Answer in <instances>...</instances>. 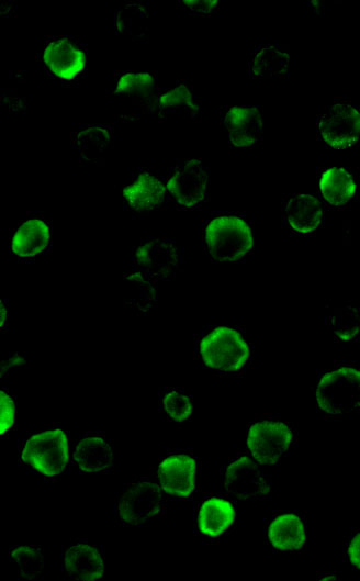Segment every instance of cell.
<instances>
[{"label": "cell", "mask_w": 360, "mask_h": 581, "mask_svg": "<svg viewBox=\"0 0 360 581\" xmlns=\"http://www.w3.org/2000/svg\"><path fill=\"white\" fill-rule=\"evenodd\" d=\"M199 361L220 376L244 373L251 362L252 349L243 331L234 326H206L194 342Z\"/></svg>", "instance_id": "cell-1"}, {"label": "cell", "mask_w": 360, "mask_h": 581, "mask_svg": "<svg viewBox=\"0 0 360 581\" xmlns=\"http://www.w3.org/2000/svg\"><path fill=\"white\" fill-rule=\"evenodd\" d=\"M68 432L58 424H52L29 433L19 447V461L30 471L46 480H57L70 467Z\"/></svg>", "instance_id": "cell-2"}, {"label": "cell", "mask_w": 360, "mask_h": 581, "mask_svg": "<svg viewBox=\"0 0 360 581\" xmlns=\"http://www.w3.org/2000/svg\"><path fill=\"white\" fill-rule=\"evenodd\" d=\"M203 245L216 262H238L254 249V230L248 219L236 212H215L203 224Z\"/></svg>", "instance_id": "cell-3"}, {"label": "cell", "mask_w": 360, "mask_h": 581, "mask_svg": "<svg viewBox=\"0 0 360 581\" xmlns=\"http://www.w3.org/2000/svg\"><path fill=\"white\" fill-rule=\"evenodd\" d=\"M314 394L318 410L327 416L340 417L359 412L360 367L342 361L320 371Z\"/></svg>", "instance_id": "cell-4"}, {"label": "cell", "mask_w": 360, "mask_h": 581, "mask_svg": "<svg viewBox=\"0 0 360 581\" xmlns=\"http://www.w3.org/2000/svg\"><path fill=\"white\" fill-rule=\"evenodd\" d=\"M166 496L157 481L139 477L126 483L115 499V516L119 524L139 527L159 517L165 511Z\"/></svg>", "instance_id": "cell-5"}, {"label": "cell", "mask_w": 360, "mask_h": 581, "mask_svg": "<svg viewBox=\"0 0 360 581\" xmlns=\"http://www.w3.org/2000/svg\"><path fill=\"white\" fill-rule=\"evenodd\" d=\"M247 449L239 451L222 469V493L233 501L269 499L271 481Z\"/></svg>", "instance_id": "cell-6"}, {"label": "cell", "mask_w": 360, "mask_h": 581, "mask_svg": "<svg viewBox=\"0 0 360 581\" xmlns=\"http://www.w3.org/2000/svg\"><path fill=\"white\" fill-rule=\"evenodd\" d=\"M294 426L273 417L252 421L247 429V450L262 466L278 463L295 445Z\"/></svg>", "instance_id": "cell-7"}, {"label": "cell", "mask_w": 360, "mask_h": 581, "mask_svg": "<svg viewBox=\"0 0 360 581\" xmlns=\"http://www.w3.org/2000/svg\"><path fill=\"white\" fill-rule=\"evenodd\" d=\"M200 461L193 451L172 449L161 457L156 481L169 500H190L198 489Z\"/></svg>", "instance_id": "cell-8"}, {"label": "cell", "mask_w": 360, "mask_h": 581, "mask_svg": "<svg viewBox=\"0 0 360 581\" xmlns=\"http://www.w3.org/2000/svg\"><path fill=\"white\" fill-rule=\"evenodd\" d=\"M317 137L335 149L350 148L360 137V109L345 99L334 100L316 119Z\"/></svg>", "instance_id": "cell-9"}, {"label": "cell", "mask_w": 360, "mask_h": 581, "mask_svg": "<svg viewBox=\"0 0 360 581\" xmlns=\"http://www.w3.org/2000/svg\"><path fill=\"white\" fill-rule=\"evenodd\" d=\"M182 261V248L172 239L153 237L140 242L133 250L132 270L155 279H172Z\"/></svg>", "instance_id": "cell-10"}, {"label": "cell", "mask_w": 360, "mask_h": 581, "mask_svg": "<svg viewBox=\"0 0 360 581\" xmlns=\"http://www.w3.org/2000/svg\"><path fill=\"white\" fill-rule=\"evenodd\" d=\"M42 60L49 75L71 83L86 74L87 48L74 36H49L43 47Z\"/></svg>", "instance_id": "cell-11"}, {"label": "cell", "mask_w": 360, "mask_h": 581, "mask_svg": "<svg viewBox=\"0 0 360 581\" xmlns=\"http://www.w3.org/2000/svg\"><path fill=\"white\" fill-rule=\"evenodd\" d=\"M166 185L178 206L194 209L207 197L210 171L200 159H187L170 169Z\"/></svg>", "instance_id": "cell-12"}, {"label": "cell", "mask_w": 360, "mask_h": 581, "mask_svg": "<svg viewBox=\"0 0 360 581\" xmlns=\"http://www.w3.org/2000/svg\"><path fill=\"white\" fill-rule=\"evenodd\" d=\"M220 115L221 130L233 148L250 149L262 143V109L259 105H225Z\"/></svg>", "instance_id": "cell-13"}, {"label": "cell", "mask_w": 360, "mask_h": 581, "mask_svg": "<svg viewBox=\"0 0 360 581\" xmlns=\"http://www.w3.org/2000/svg\"><path fill=\"white\" fill-rule=\"evenodd\" d=\"M195 532L207 543L229 533L236 523V507L227 495L205 494L196 504Z\"/></svg>", "instance_id": "cell-14"}, {"label": "cell", "mask_w": 360, "mask_h": 581, "mask_svg": "<svg viewBox=\"0 0 360 581\" xmlns=\"http://www.w3.org/2000/svg\"><path fill=\"white\" fill-rule=\"evenodd\" d=\"M64 579L92 581L104 577L105 559L100 545L76 538L61 548Z\"/></svg>", "instance_id": "cell-15"}, {"label": "cell", "mask_w": 360, "mask_h": 581, "mask_svg": "<svg viewBox=\"0 0 360 581\" xmlns=\"http://www.w3.org/2000/svg\"><path fill=\"white\" fill-rule=\"evenodd\" d=\"M267 544L278 551H301L306 545V515L301 511H277L265 525Z\"/></svg>", "instance_id": "cell-16"}, {"label": "cell", "mask_w": 360, "mask_h": 581, "mask_svg": "<svg viewBox=\"0 0 360 581\" xmlns=\"http://www.w3.org/2000/svg\"><path fill=\"white\" fill-rule=\"evenodd\" d=\"M113 443L103 432H85L71 447V462L86 474L113 470Z\"/></svg>", "instance_id": "cell-17"}, {"label": "cell", "mask_w": 360, "mask_h": 581, "mask_svg": "<svg viewBox=\"0 0 360 581\" xmlns=\"http://www.w3.org/2000/svg\"><path fill=\"white\" fill-rule=\"evenodd\" d=\"M52 242L49 222L40 214L22 220L10 235V252L22 260H30L48 250Z\"/></svg>", "instance_id": "cell-18"}, {"label": "cell", "mask_w": 360, "mask_h": 581, "mask_svg": "<svg viewBox=\"0 0 360 581\" xmlns=\"http://www.w3.org/2000/svg\"><path fill=\"white\" fill-rule=\"evenodd\" d=\"M149 109L160 119L178 116L199 121L202 111L201 101L194 96L191 85L180 80L171 88L159 89Z\"/></svg>", "instance_id": "cell-19"}, {"label": "cell", "mask_w": 360, "mask_h": 581, "mask_svg": "<svg viewBox=\"0 0 360 581\" xmlns=\"http://www.w3.org/2000/svg\"><path fill=\"white\" fill-rule=\"evenodd\" d=\"M167 192L166 182L149 169H138L122 189L126 204L135 211L159 208Z\"/></svg>", "instance_id": "cell-20"}, {"label": "cell", "mask_w": 360, "mask_h": 581, "mask_svg": "<svg viewBox=\"0 0 360 581\" xmlns=\"http://www.w3.org/2000/svg\"><path fill=\"white\" fill-rule=\"evenodd\" d=\"M284 223L294 233L307 235L314 233L323 220V205L311 194H292L283 203Z\"/></svg>", "instance_id": "cell-21"}, {"label": "cell", "mask_w": 360, "mask_h": 581, "mask_svg": "<svg viewBox=\"0 0 360 581\" xmlns=\"http://www.w3.org/2000/svg\"><path fill=\"white\" fill-rule=\"evenodd\" d=\"M247 71L250 78H285L289 71V47L281 44H260L251 52Z\"/></svg>", "instance_id": "cell-22"}, {"label": "cell", "mask_w": 360, "mask_h": 581, "mask_svg": "<svg viewBox=\"0 0 360 581\" xmlns=\"http://www.w3.org/2000/svg\"><path fill=\"white\" fill-rule=\"evenodd\" d=\"M318 189L328 205L341 208L356 194V177L349 168H323L318 174Z\"/></svg>", "instance_id": "cell-23"}, {"label": "cell", "mask_w": 360, "mask_h": 581, "mask_svg": "<svg viewBox=\"0 0 360 581\" xmlns=\"http://www.w3.org/2000/svg\"><path fill=\"white\" fill-rule=\"evenodd\" d=\"M70 139L81 161L98 163L111 149L112 131L106 125H81L71 133Z\"/></svg>", "instance_id": "cell-24"}, {"label": "cell", "mask_w": 360, "mask_h": 581, "mask_svg": "<svg viewBox=\"0 0 360 581\" xmlns=\"http://www.w3.org/2000/svg\"><path fill=\"white\" fill-rule=\"evenodd\" d=\"M125 303L138 315L147 314L158 300V281L130 270L123 277Z\"/></svg>", "instance_id": "cell-25"}, {"label": "cell", "mask_w": 360, "mask_h": 581, "mask_svg": "<svg viewBox=\"0 0 360 581\" xmlns=\"http://www.w3.org/2000/svg\"><path fill=\"white\" fill-rule=\"evenodd\" d=\"M147 3L142 1H125L114 12V29L119 36L143 42L148 33Z\"/></svg>", "instance_id": "cell-26"}, {"label": "cell", "mask_w": 360, "mask_h": 581, "mask_svg": "<svg viewBox=\"0 0 360 581\" xmlns=\"http://www.w3.org/2000/svg\"><path fill=\"white\" fill-rule=\"evenodd\" d=\"M158 91L157 77L150 71H121L113 87V94L148 97L149 103Z\"/></svg>", "instance_id": "cell-27"}, {"label": "cell", "mask_w": 360, "mask_h": 581, "mask_svg": "<svg viewBox=\"0 0 360 581\" xmlns=\"http://www.w3.org/2000/svg\"><path fill=\"white\" fill-rule=\"evenodd\" d=\"M9 558L20 579L42 578L44 548L41 545H14L9 549Z\"/></svg>", "instance_id": "cell-28"}, {"label": "cell", "mask_w": 360, "mask_h": 581, "mask_svg": "<svg viewBox=\"0 0 360 581\" xmlns=\"http://www.w3.org/2000/svg\"><path fill=\"white\" fill-rule=\"evenodd\" d=\"M159 407L178 424L185 423L193 415L192 400L181 388H164L159 392Z\"/></svg>", "instance_id": "cell-29"}, {"label": "cell", "mask_w": 360, "mask_h": 581, "mask_svg": "<svg viewBox=\"0 0 360 581\" xmlns=\"http://www.w3.org/2000/svg\"><path fill=\"white\" fill-rule=\"evenodd\" d=\"M328 324L338 342H355L360 337V310L338 308L328 317Z\"/></svg>", "instance_id": "cell-30"}, {"label": "cell", "mask_w": 360, "mask_h": 581, "mask_svg": "<svg viewBox=\"0 0 360 581\" xmlns=\"http://www.w3.org/2000/svg\"><path fill=\"white\" fill-rule=\"evenodd\" d=\"M16 400L7 388L0 391V436L7 435L15 427Z\"/></svg>", "instance_id": "cell-31"}, {"label": "cell", "mask_w": 360, "mask_h": 581, "mask_svg": "<svg viewBox=\"0 0 360 581\" xmlns=\"http://www.w3.org/2000/svg\"><path fill=\"white\" fill-rule=\"evenodd\" d=\"M345 561L355 570L360 571V528L353 529L344 541Z\"/></svg>", "instance_id": "cell-32"}, {"label": "cell", "mask_w": 360, "mask_h": 581, "mask_svg": "<svg viewBox=\"0 0 360 581\" xmlns=\"http://www.w3.org/2000/svg\"><path fill=\"white\" fill-rule=\"evenodd\" d=\"M178 4L185 12L199 16H214L218 11L217 0H179Z\"/></svg>", "instance_id": "cell-33"}, {"label": "cell", "mask_w": 360, "mask_h": 581, "mask_svg": "<svg viewBox=\"0 0 360 581\" xmlns=\"http://www.w3.org/2000/svg\"><path fill=\"white\" fill-rule=\"evenodd\" d=\"M0 324H1V329L2 332H4V328H5V321H7V314H8V311H7V306H5V303L4 301H2L0 303Z\"/></svg>", "instance_id": "cell-34"}, {"label": "cell", "mask_w": 360, "mask_h": 581, "mask_svg": "<svg viewBox=\"0 0 360 581\" xmlns=\"http://www.w3.org/2000/svg\"><path fill=\"white\" fill-rule=\"evenodd\" d=\"M318 580H334V579H339V576L336 574V573H322L320 576L317 577Z\"/></svg>", "instance_id": "cell-35"}]
</instances>
